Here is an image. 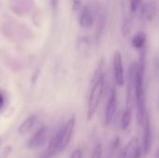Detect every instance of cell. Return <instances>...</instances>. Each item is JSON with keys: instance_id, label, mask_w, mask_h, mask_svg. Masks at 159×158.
Instances as JSON below:
<instances>
[{"instance_id": "3957f363", "label": "cell", "mask_w": 159, "mask_h": 158, "mask_svg": "<svg viewBox=\"0 0 159 158\" xmlns=\"http://www.w3.org/2000/svg\"><path fill=\"white\" fill-rule=\"evenodd\" d=\"M116 107H117V94L116 88H113L109 95L108 102L105 107V112H104V125L106 127L109 126L113 121L116 112Z\"/></svg>"}, {"instance_id": "8fae6325", "label": "cell", "mask_w": 159, "mask_h": 158, "mask_svg": "<svg viewBox=\"0 0 159 158\" xmlns=\"http://www.w3.org/2000/svg\"><path fill=\"white\" fill-rule=\"evenodd\" d=\"M104 26H105L104 12L99 11V13H98V23H97V28H96V39H97V41H99V39L101 38V36L103 33V30H104Z\"/></svg>"}, {"instance_id": "8992f818", "label": "cell", "mask_w": 159, "mask_h": 158, "mask_svg": "<svg viewBox=\"0 0 159 158\" xmlns=\"http://www.w3.org/2000/svg\"><path fill=\"white\" fill-rule=\"evenodd\" d=\"M48 133V130L47 127L43 126L40 129H38L36 130V132L30 138V140H29V142L27 143L28 148L35 149V148H38V147L42 146L47 141Z\"/></svg>"}, {"instance_id": "9a60e30c", "label": "cell", "mask_w": 159, "mask_h": 158, "mask_svg": "<svg viewBox=\"0 0 159 158\" xmlns=\"http://www.w3.org/2000/svg\"><path fill=\"white\" fill-rule=\"evenodd\" d=\"M130 27H131V22L129 18H125L123 24H122V33L124 36H127L130 33Z\"/></svg>"}, {"instance_id": "e0dca14e", "label": "cell", "mask_w": 159, "mask_h": 158, "mask_svg": "<svg viewBox=\"0 0 159 158\" xmlns=\"http://www.w3.org/2000/svg\"><path fill=\"white\" fill-rule=\"evenodd\" d=\"M72 8L74 11H78L82 7V0H71Z\"/></svg>"}, {"instance_id": "7402d4cb", "label": "cell", "mask_w": 159, "mask_h": 158, "mask_svg": "<svg viewBox=\"0 0 159 158\" xmlns=\"http://www.w3.org/2000/svg\"><path fill=\"white\" fill-rule=\"evenodd\" d=\"M4 103H5V96H4V94L0 91V109L3 108Z\"/></svg>"}, {"instance_id": "4fadbf2b", "label": "cell", "mask_w": 159, "mask_h": 158, "mask_svg": "<svg viewBox=\"0 0 159 158\" xmlns=\"http://www.w3.org/2000/svg\"><path fill=\"white\" fill-rule=\"evenodd\" d=\"M130 121H131V110L126 109L121 118V129L123 130H127L130 125Z\"/></svg>"}, {"instance_id": "44dd1931", "label": "cell", "mask_w": 159, "mask_h": 158, "mask_svg": "<svg viewBox=\"0 0 159 158\" xmlns=\"http://www.w3.org/2000/svg\"><path fill=\"white\" fill-rule=\"evenodd\" d=\"M50 2H51V7H52L53 10H57L58 7H59L60 0H50Z\"/></svg>"}, {"instance_id": "603a6c76", "label": "cell", "mask_w": 159, "mask_h": 158, "mask_svg": "<svg viewBox=\"0 0 159 158\" xmlns=\"http://www.w3.org/2000/svg\"><path fill=\"white\" fill-rule=\"evenodd\" d=\"M118 145H119V138H116L114 142H113V147L116 149V148H117Z\"/></svg>"}, {"instance_id": "ffe728a7", "label": "cell", "mask_w": 159, "mask_h": 158, "mask_svg": "<svg viewBox=\"0 0 159 158\" xmlns=\"http://www.w3.org/2000/svg\"><path fill=\"white\" fill-rule=\"evenodd\" d=\"M141 156H142V149H141V147L139 146V147L137 148V150L135 151L134 155L132 156V157L131 158H141Z\"/></svg>"}, {"instance_id": "7a4b0ae2", "label": "cell", "mask_w": 159, "mask_h": 158, "mask_svg": "<svg viewBox=\"0 0 159 158\" xmlns=\"http://www.w3.org/2000/svg\"><path fill=\"white\" fill-rule=\"evenodd\" d=\"M75 115H72L67 122L61 126L62 128V134H61V143H60V147H59V154L62 151H64V149L68 146L74 131H75Z\"/></svg>"}, {"instance_id": "277c9868", "label": "cell", "mask_w": 159, "mask_h": 158, "mask_svg": "<svg viewBox=\"0 0 159 158\" xmlns=\"http://www.w3.org/2000/svg\"><path fill=\"white\" fill-rule=\"evenodd\" d=\"M113 69H114V77H115L116 83L118 86H123L125 83V75H124L122 56L119 51H116L114 55Z\"/></svg>"}, {"instance_id": "6da1fadb", "label": "cell", "mask_w": 159, "mask_h": 158, "mask_svg": "<svg viewBox=\"0 0 159 158\" xmlns=\"http://www.w3.org/2000/svg\"><path fill=\"white\" fill-rule=\"evenodd\" d=\"M104 85H105V79H104V59H101L97 69L94 72V74L92 76L91 80V88L89 90V100H88V114H87V119L89 121L95 115L102 94L104 90Z\"/></svg>"}, {"instance_id": "52a82bcc", "label": "cell", "mask_w": 159, "mask_h": 158, "mask_svg": "<svg viewBox=\"0 0 159 158\" xmlns=\"http://www.w3.org/2000/svg\"><path fill=\"white\" fill-rule=\"evenodd\" d=\"M94 22V18L92 15V11L90 10V8L86 6L85 7H83L81 13H80V17H79V24L82 28H86L89 29L92 26Z\"/></svg>"}, {"instance_id": "2e32d148", "label": "cell", "mask_w": 159, "mask_h": 158, "mask_svg": "<svg viewBox=\"0 0 159 158\" xmlns=\"http://www.w3.org/2000/svg\"><path fill=\"white\" fill-rule=\"evenodd\" d=\"M102 145L101 143H97L93 149L91 154V158H102Z\"/></svg>"}, {"instance_id": "ac0fdd59", "label": "cell", "mask_w": 159, "mask_h": 158, "mask_svg": "<svg viewBox=\"0 0 159 158\" xmlns=\"http://www.w3.org/2000/svg\"><path fill=\"white\" fill-rule=\"evenodd\" d=\"M142 0H130V9L132 12H135L137 8L140 7Z\"/></svg>"}, {"instance_id": "d6986e66", "label": "cell", "mask_w": 159, "mask_h": 158, "mask_svg": "<svg viewBox=\"0 0 159 158\" xmlns=\"http://www.w3.org/2000/svg\"><path fill=\"white\" fill-rule=\"evenodd\" d=\"M70 158H82V151L80 149H75L72 153Z\"/></svg>"}, {"instance_id": "30bf717a", "label": "cell", "mask_w": 159, "mask_h": 158, "mask_svg": "<svg viewBox=\"0 0 159 158\" xmlns=\"http://www.w3.org/2000/svg\"><path fill=\"white\" fill-rule=\"evenodd\" d=\"M36 121V115H29L25 120H23V122L20 125L19 129H18V132L20 135H25L27 134L34 126Z\"/></svg>"}, {"instance_id": "9c48e42d", "label": "cell", "mask_w": 159, "mask_h": 158, "mask_svg": "<svg viewBox=\"0 0 159 158\" xmlns=\"http://www.w3.org/2000/svg\"><path fill=\"white\" fill-rule=\"evenodd\" d=\"M157 3L155 1H149L143 5V17L148 21H153L157 16Z\"/></svg>"}, {"instance_id": "7c38bea8", "label": "cell", "mask_w": 159, "mask_h": 158, "mask_svg": "<svg viewBox=\"0 0 159 158\" xmlns=\"http://www.w3.org/2000/svg\"><path fill=\"white\" fill-rule=\"evenodd\" d=\"M132 46L135 47V48H138V49H141L144 47L145 43H146V34L143 32H140L138 33L137 34H135L132 38Z\"/></svg>"}, {"instance_id": "ba28073f", "label": "cell", "mask_w": 159, "mask_h": 158, "mask_svg": "<svg viewBox=\"0 0 159 158\" xmlns=\"http://www.w3.org/2000/svg\"><path fill=\"white\" fill-rule=\"evenodd\" d=\"M138 147H139V140L138 138L134 137L124 146V148L121 150L119 154L118 158H131Z\"/></svg>"}, {"instance_id": "5bb4252c", "label": "cell", "mask_w": 159, "mask_h": 158, "mask_svg": "<svg viewBox=\"0 0 159 158\" xmlns=\"http://www.w3.org/2000/svg\"><path fill=\"white\" fill-rule=\"evenodd\" d=\"M89 40L88 37H80L78 39V42H77V47H78V49L81 50V51H85L89 47Z\"/></svg>"}, {"instance_id": "5b68a950", "label": "cell", "mask_w": 159, "mask_h": 158, "mask_svg": "<svg viewBox=\"0 0 159 158\" xmlns=\"http://www.w3.org/2000/svg\"><path fill=\"white\" fill-rule=\"evenodd\" d=\"M143 152L144 156H147L151 151L152 146V133H151V124L148 113H146L143 122Z\"/></svg>"}]
</instances>
